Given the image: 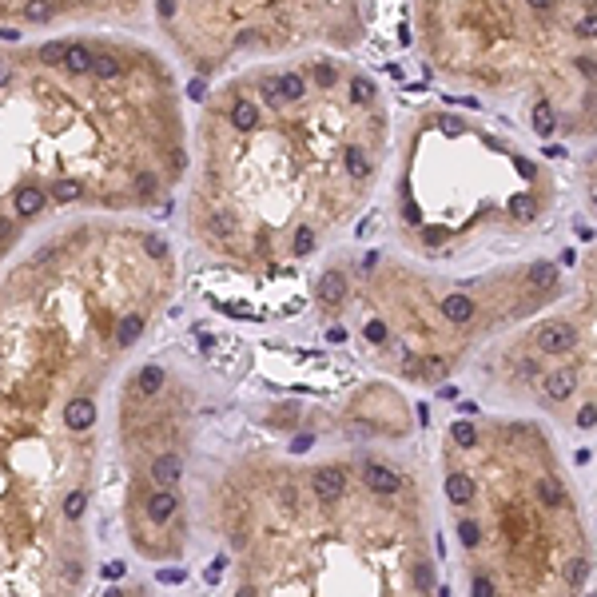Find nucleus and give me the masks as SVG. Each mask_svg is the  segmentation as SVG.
<instances>
[{
    "label": "nucleus",
    "instance_id": "obj_1",
    "mask_svg": "<svg viewBox=\"0 0 597 597\" xmlns=\"http://www.w3.org/2000/svg\"><path fill=\"white\" fill-rule=\"evenodd\" d=\"M259 124L247 144V195L259 203L243 251L307 259L378 192L390 160V104L371 72L335 56L255 76Z\"/></svg>",
    "mask_w": 597,
    "mask_h": 597
},
{
    "label": "nucleus",
    "instance_id": "obj_2",
    "mask_svg": "<svg viewBox=\"0 0 597 597\" xmlns=\"http://www.w3.org/2000/svg\"><path fill=\"white\" fill-rule=\"evenodd\" d=\"M426 64L482 96L546 104L597 140V0H414Z\"/></svg>",
    "mask_w": 597,
    "mask_h": 597
},
{
    "label": "nucleus",
    "instance_id": "obj_3",
    "mask_svg": "<svg viewBox=\"0 0 597 597\" xmlns=\"http://www.w3.org/2000/svg\"><path fill=\"white\" fill-rule=\"evenodd\" d=\"M558 203V179L514 140L450 108L422 104L398 144L394 223L422 259H454L478 239L522 235Z\"/></svg>",
    "mask_w": 597,
    "mask_h": 597
},
{
    "label": "nucleus",
    "instance_id": "obj_4",
    "mask_svg": "<svg viewBox=\"0 0 597 597\" xmlns=\"http://www.w3.org/2000/svg\"><path fill=\"white\" fill-rule=\"evenodd\" d=\"M474 450L482 470L462 466L470 498L454 510L458 542L470 565V597H573L589 578L585 538L573 498L549 466V446L533 426L517 422V462H502V434L478 426Z\"/></svg>",
    "mask_w": 597,
    "mask_h": 597
},
{
    "label": "nucleus",
    "instance_id": "obj_5",
    "mask_svg": "<svg viewBox=\"0 0 597 597\" xmlns=\"http://www.w3.org/2000/svg\"><path fill=\"white\" fill-rule=\"evenodd\" d=\"M367 299L378 307L410 319L414 342H438L454 335H478L482 323H498V311L510 319L526 311H542L558 299L562 271L549 259H530L506 271L474 275V279H446L426 275L406 263H387L378 255L362 259Z\"/></svg>",
    "mask_w": 597,
    "mask_h": 597
},
{
    "label": "nucleus",
    "instance_id": "obj_6",
    "mask_svg": "<svg viewBox=\"0 0 597 597\" xmlns=\"http://www.w3.org/2000/svg\"><path fill=\"white\" fill-rule=\"evenodd\" d=\"M351 490V474L339 462H327V466L311 470V498L315 502H342Z\"/></svg>",
    "mask_w": 597,
    "mask_h": 597
},
{
    "label": "nucleus",
    "instance_id": "obj_7",
    "mask_svg": "<svg viewBox=\"0 0 597 597\" xmlns=\"http://www.w3.org/2000/svg\"><path fill=\"white\" fill-rule=\"evenodd\" d=\"M362 486L371 494H383V498H398L406 490L403 474L394 466H387V462H378V458H362Z\"/></svg>",
    "mask_w": 597,
    "mask_h": 597
},
{
    "label": "nucleus",
    "instance_id": "obj_8",
    "mask_svg": "<svg viewBox=\"0 0 597 597\" xmlns=\"http://www.w3.org/2000/svg\"><path fill=\"white\" fill-rule=\"evenodd\" d=\"M315 299H319L323 311L347 307V299H351V279H347V271H342V267H327V271L319 275V283H315Z\"/></svg>",
    "mask_w": 597,
    "mask_h": 597
},
{
    "label": "nucleus",
    "instance_id": "obj_9",
    "mask_svg": "<svg viewBox=\"0 0 597 597\" xmlns=\"http://www.w3.org/2000/svg\"><path fill=\"white\" fill-rule=\"evenodd\" d=\"M183 478V458L179 454H160V458H151V482L160 486V490H172V486Z\"/></svg>",
    "mask_w": 597,
    "mask_h": 597
},
{
    "label": "nucleus",
    "instance_id": "obj_10",
    "mask_svg": "<svg viewBox=\"0 0 597 597\" xmlns=\"http://www.w3.org/2000/svg\"><path fill=\"white\" fill-rule=\"evenodd\" d=\"M144 510H147V522H156V526H163V522H172L179 510V498L172 494V490H151L144 502Z\"/></svg>",
    "mask_w": 597,
    "mask_h": 597
},
{
    "label": "nucleus",
    "instance_id": "obj_11",
    "mask_svg": "<svg viewBox=\"0 0 597 597\" xmlns=\"http://www.w3.org/2000/svg\"><path fill=\"white\" fill-rule=\"evenodd\" d=\"M64 426L68 430H88V426H96V403H92V398H72V403L64 406Z\"/></svg>",
    "mask_w": 597,
    "mask_h": 597
},
{
    "label": "nucleus",
    "instance_id": "obj_12",
    "mask_svg": "<svg viewBox=\"0 0 597 597\" xmlns=\"http://www.w3.org/2000/svg\"><path fill=\"white\" fill-rule=\"evenodd\" d=\"M163 383H167V374H163L160 362H144L140 374H136V394H160Z\"/></svg>",
    "mask_w": 597,
    "mask_h": 597
},
{
    "label": "nucleus",
    "instance_id": "obj_13",
    "mask_svg": "<svg viewBox=\"0 0 597 597\" xmlns=\"http://www.w3.org/2000/svg\"><path fill=\"white\" fill-rule=\"evenodd\" d=\"M92 60H96V52L88 48V44H68L64 68L72 76H92Z\"/></svg>",
    "mask_w": 597,
    "mask_h": 597
},
{
    "label": "nucleus",
    "instance_id": "obj_14",
    "mask_svg": "<svg viewBox=\"0 0 597 597\" xmlns=\"http://www.w3.org/2000/svg\"><path fill=\"white\" fill-rule=\"evenodd\" d=\"M140 335H144V315H140V311H128V315L116 323V342H120V351H124V347H131Z\"/></svg>",
    "mask_w": 597,
    "mask_h": 597
},
{
    "label": "nucleus",
    "instance_id": "obj_15",
    "mask_svg": "<svg viewBox=\"0 0 597 597\" xmlns=\"http://www.w3.org/2000/svg\"><path fill=\"white\" fill-rule=\"evenodd\" d=\"M44 203H48V192H40V187H20L17 192V215H40L44 211Z\"/></svg>",
    "mask_w": 597,
    "mask_h": 597
},
{
    "label": "nucleus",
    "instance_id": "obj_16",
    "mask_svg": "<svg viewBox=\"0 0 597 597\" xmlns=\"http://www.w3.org/2000/svg\"><path fill=\"white\" fill-rule=\"evenodd\" d=\"M92 76L104 84H112L124 76V64H120V56H112V52H96V60H92Z\"/></svg>",
    "mask_w": 597,
    "mask_h": 597
},
{
    "label": "nucleus",
    "instance_id": "obj_17",
    "mask_svg": "<svg viewBox=\"0 0 597 597\" xmlns=\"http://www.w3.org/2000/svg\"><path fill=\"white\" fill-rule=\"evenodd\" d=\"M84 195V183L80 179H56L48 187V199H56V203H76Z\"/></svg>",
    "mask_w": 597,
    "mask_h": 597
},
{
    "label": "nucleus",
    "instance_id": "obj_18",
    "mask_svg": "<svg viewBox=\"0 0 597 597\" xmlns=\"http://www.w3.org/2000/svg\"><path fill=\"white\" fill-rule=\"evenodd\" d=\"M52 12H56L52 0H28V4H24V20H28V24H48Z\"/></svg>",
    "mask_w": 597,
    "mask_h": 597
},
{
    "label": "nucleus",
    "instance_id": "obj_19",
    "mask_svg": "<svg viewBox=\"0 0 597 597\" xmlns=\"http://www.w3.org/2000/svg\"><path fill=\"white\" fill-rule=\"evenodd\" d=\"M140 247H144L151 259H160V263H167V243H163V235H156V231H147V235H140Z\"/></svg>",
    "mask_w": 597,
    "mask_h": 597
},
{
    "label": "nucleus",
    "instance_id": "obj_20",
    "mask_svg": "<svg viewBox=\"0 0 597 597\" xmlns=\"http://www.w3.org/2000/svg\"><path fill=\"white\" fill-rule=\"evenodd\" d=\"M84 510H88V490H68V498H64V517H72V522H76Z\"/></svg>",
    "mask_w": 597,
    "mask_h": 597
},
{
    "label": "nucleus",
    "instance_id": "obj_21",
    "mask_svg": "<svg viewBox=\"0 0 597 597\" xmlns=\"http://www.w3.org/2000/svg\"><path fill=\"white\" fill-rule=\"evenodd\" d=\"M64 56H68V44H60V40H52V44L40 48V60H44V64H64Z\"/></svg>",
    "mask_w": 597,
    "mask_h": 597
},
{
    "label": "nucleus",
    "instance_id": "obj_22",
    "mask_svg": "<svg viewBox=\"0 0 597 597\" xmlns=\"http://www.w3.org/2000/svg\"><path fill=\"white\" fill-rule=\"evenodd\" d=\"M104 578H124V562H112V565H104Z\"/></svg>",
    "mask_w": 597,
    "mask_h": 597
},
{
    "label": "nucleus",
    "instance_id": "obj_23",
    "mask_svg": "<svg viewBox=\"0 0 597 597\" xmlns=\"http://www.w3.org/2000/svg\"><path fill=\"white\" fill-rule=\"evenodd\" d=\"M160 581H183V569H163Z\"/></svg>",
    "mask_w": 597,
    "mask_h": 597
},
{
    "label": "nucleus",
    "instance_id": "obj_24",
    "mask_svg": "<svg viewBox=\"0 0 597 597\" xmlns=\"http://www.w3.org/2000/svg\"><path fill=\"white\" fill-rule=\"evenodd\" d=\"M235 597H259V589H255V585H247V581H243L239 589H235Z\"/></svg>",
    "mask_w": 597,
    "mask_h": 597
},
{
    "label": "nucleus",
    "instance_id": "obj_25",
    "mask_svg": "<svg viewBox=\"0 0 597 597\" xmlns=\"http://www.w3.org/2000/svg\"><path fill=\"white\" fill-rule=\"evenodd\" d=\"M327 339H331V342H342V339H347V331H342V327H335V331H327Z\"/></svg>",
    "mask_w": 597,
    "mask_h": 597
},
{
    "label": "nucleus",
    "instance_id": "obj_26",
    "mask_svg": "<svg viewBox=\"0 0 597 597\" xmlns=\"http://www.w3.org/2000/svg\"><path fill=\"white\" fill-rule=\"evenodd\" d=\"M8 76H12V72H8V64H0V88L8 84Z\"/></svg>",
    "mask_w": 597,
    "mask_h": 597
},
{
    "label": "nucleus",
    "instance_id": "obj_27",
    "mask_svg": "<svg viewBox=\"0 0 597 597\" xmlns=\"http://www.w3.org/2000/svg\"><path fill=\"white\" fill-rule=\"evenodd\" d=\"M104 597H124V589H120V585H108V594H104Z\"/></svg>",
    "mask_w": 597,
    "mask_h": 597
}]
</instances>
